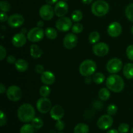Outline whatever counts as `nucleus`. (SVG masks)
<instances>
[{
  "label": "nucleus",
  "instance_id": "nucleus-47",
  "mask_svg": "<svg viewBox=\"0 0 133 133\" xmlns=\"http://www.w3.org/2000/svg\"><path fill=\"white\" fill-rule=\"evenodd\" d=\"M81 1L84 4H85V5H88V4L92 3L93 0H81Z\"/></svg>",
  "mask_w": 133,
  "mask_h": 133
},
{
  "label": "nucleus",
  "instance_id": "nucleus-10",
  "mask_svg": "<svg viewBox=\"0 0 133 133\" xmlns=\"http://www.w3.org/2000/svg\"><path fill=\"white\" fill-rule=\"evenodd\" d=\"M39 14L42 19L49 21L54 16V9L49 4L44 5L40 7V10H39Z\"/></svg>",
  "mask_w": 133,
  "mask_h": 133
},
{
  "label": "nucleus",
  "instance_id": "nucleus-35",
  "mask_svg": "<svg viewBox=\"0 0 133 133\" xmlns=\"http://www.w3.org/2000/svg\"><path fill=\"white\" fill-rule=\"evenodd\" d=\"M117 111H118V107H117L116 105H114V104L109 105L107 107V110L108 114L110 116L114 115V114H116Z\"/></svg>",
  "mask_w": 133,
  "mask_h": 133
},
{
  "label": "nucleus",
  "instance_id": "nucleus-51",
  "mask_svg": "<svg viewBox=\"0 0 133 133\" xmlns=\"http://www.w3.org/2000/svg\"><path fill=\"white\" fill-rule=\"evenodd\" d=\"M131 133H133V128L132 129H131Z\"/></svg>",
  "mask_w": 133,
  "mask_h": 133
},
{
  "label": "nucleus",
  "instance_id": "nucleus-26",
  "mask_svg": "<svg viewBox=\"0 0 133 133\" xmlns=\"http://www.w3.org/2000/svg\"><path fill=\"white\" fill-rule=\"evenodd\" d=\"M92 79H93L94 82L96 84H102L104 82L105 79V77L104 74H103L101 72H97L96 73L93 75V77H92Z\"/></svg>",
  "mask_w": 133,
  "mask_h": 133
},
{
  "label": "nucleus",
  "instance_id": "nucleus-36",
  "mask_svg": "<svg viewBox=\"0 0 133 133\" xmlns=\"http://www.w3.org/2000/svg\"><path fill=\"white\" fill-rule=\"evenodd\" d=\"M118 131L119 133H127L129 131V125L127 123H122L118 127Z\"/></svg>",
  "mask_w": 133,
  "mask_h": 133
},
{
  "label": "nucleus",
  "instance_id": "nucleus-44",
  "mask_svg": "<svg viewBox=\"0 0 133 133\" xmlns=\"http://www.w3.org/2000/svg\"><path fill=\"white\" fill-rule=\"evenodd\" d=\"M5 90H6L5 86L3 84H0V94H3L5 92Z\"/></svg>",
  "mask_w": 133,
  "mask_h": 133
},
{
  "label": "nucleus",
  "instance_id": "nucleus-34",
  "mask_svg": "<svg viewBox=\"0 0 133 133\" xmlns=\"http://www.w3.org/2000/svg\"><path fill=\"white\" fill-rule=\"evenodd\" d=\"M0 9L1 12H9L10 9V3L6 1H1L0 2Z\"/></svg>",
  "mask_w": 133,
  "mask_h": 133
},
{
  "label": "nucleus",
  "instance_id": "nucleus-8",
  "mask_svg": "<svg viewBox=\"0 0 133 133\" xmlns=\"http://www.w3.org/2000/svg\"><path fill=\"white\" fill-rule=\"evenodd\" d=\"M55 27L59 31L66 32L71 29L72 27V19L64 16L60 18L56 22Z\"/></svg>",
  "mask_w": 133,
  "mask_h": 133
},
{
  "label": "nucleus",
  "instance_id": "nucleus-33",
  "mask_svg": "<svg viewBox=\"0 0 133 133\" xmlns=\"http://www.w3.org/2000/svg\"><path fill=\"white\" fill-rule=\"evenodd\" d=\"M71 31L74 34H79L83 31V25L80 23H76L71 27Z\"/></svg>",
  "mask_w": 133,
  "mask_h": 133
},
{
  "label": "nucleus",
  "instance_id": "nucleus-15",
  "mask_svg": "<svg viewBox=\"0 0 133 133\" xmlns=\"http://www.w3.org/2000/svg\"><path fill=\"white\" fill-rule=\"evenodd\" d=\"M55 14L57 17H64L68 11V5L65 1H61L56 3L54 9Z\"/></svg>",
  "mask_w": 133,
  "mask_h": 133
},
{
  "label": "nucleus",
  "instance_id": "nucleus-41",
  "mask_svg": "<svg viewBox=\"0 0 133 133\" xmlns=\"http://www.w3.org/2000/svg\"><path fill=\"white\" fill-rule=\"evenodd\" d=\"M35 72L37 73V74H42L44 71H45V70H44V68L42 65L37 64L36 65V66H35Z\"/></svg>",
  "mask_w": 133,
  "mask_h": 133
},
{
  "label": "nucleus",
  "instance_id": "nucleus-42",
  "mask_svg": "<svg viewBox=\"0 0 133 133\" xmlns=\"http://www.w3.org/2000/svg\"><path fill=\"white\" fill-rule=\"evenodd\" d=\"M6 61H7L8 63L10 64H15L16 62V57H14L12 55H10L8 56L7 58H6Z\"/></svg>",
  "mask_w": 133,
  "mask_h": 133
},
{
  "label": "nucleus",
  "instance_id": "nucleus-32",
  "mask_svg": "<svg viewBox=\"0 0 133 133\" xmlns=\"http://www.w3.org/2000/svg\"><path fill=\"white\" fill-rule=\"evenodd\" d=\"M32 125L35 127V129H39L42 127L44 122H43L42 119H40V118H35L32 120Z\"/></svg>",
  "mask_w": 133,
  "mask_h": 133
},
{
  "label": "nucleus",
  "instance_id": "nucleus-16",
  "mask_svg": "<svg viewBox=\"0 0 133 133\" xmlns=\"http://www.w3.org/2000/svg\"><path fill=\"white\" fill-rule=\"evenodd\" d=\"M122 31V27L120 23L114 22L110 23L107 28V32L110 36L112 38H116L121 35Z\"/></svg>",
  "mask_w": 133,
  "mask_h": 133
},
{
  "label": "nucleus",
  "instance_id": "nucleus-1",
  "mask_svg": "<svg viewBox=\"0 0 133 133\" xmlns=\"http://www.w3.org/2000/svg\"><path fill=\"white\" fill-rule=\"evenodd\" d=\"M18 118L22 122H32L35 116V110L32 105L29 103H24L18 109Z\"/></svg>",
  "mask_w": 133,
  "mask_h": 133
},
{
  "label": "nucleus",
  "instance_id": "nucleus-39",
  "mask_svg": "<svg viewBox=\"0 0 133 133\" xmlns=\"http://www.w3.org/2000/svg\"><path fill=\"white\" fill-rule=\"evenodd\" d=\"M65 127V124L62 121H61V119L60 120H57V123H55V128L57 131H61L64 129Z\"/></svg>",
  "mask_w": 133,
  "mask_h": 133
},
{
  "label": "nucleus",
  "instance_id": "nucleus-13",
  "mask_svg": "<svg viewBox=\"0 0 133 133\" xmlns=\"http://www.w3.org/2000/svg\"><path fill=\"white\" fill-rule=\"evenodd\" d=\"M109 51V47L106 43H97L93 46V52L97 57H104Z\"/></svg>",
  "mask_w": 133,
  "mask_h": 133
},
{
  "label": "nucleus",
  "instance_id": "nucleus-27",
  "mask_svg": "<svg viewBox=\"0 0 133 133\" xmlns=\"http://www.w3.org/2000/svg\"><path fill=\"white\" fill-rule=\"evenodd\" d=\"M100 39V34L97 31H93L91 32L88 37L89 42L92 44H97Z\"/></svg>",
  "mask_w": 133,
  "mask_h": 133
},
{
  "label": "nucleus",
  "instance_id": "nucleus-24",
  "mask_svg": "<svg viewBox=\"0 0 133 133\" xmlns=\"http://www.w3.org/2000/svg\"><path fill=\"white\" fill-rule=\"evenodd\" d=\"M89 127L85 123H81L77 125L74 128V133H88Z\"/></svg>",
  "mask_w": 133,
  "mask_h": 133
},
{
  "label": "nucleus",
  "instance_id": "nucleus-46",
  "mask_svg": "<svg viewBox=\"0 0 133 133\" xmlns=\"http://www.w3.org/2000/svg\"><path fill=\"white\" fill-rule=\"evenodd\" d=\"M45 2L48 4H49V5H53V4L56 3H57L58 0H45Z\"/></svg>",
  "mask_w": 133,
  "mask_h": 133
},
{
  "label": "nucleus",
  "instance_id": "nucleus-9",
  "mask_svg": "<svg viewBox=\"0 0 133 133\" xmlns=\"http://www.w3.org/2000/svg\"><path fill=\"white\" fill-rule=\"evenodd\" d=\"M36 109L42 114H46L50 112L52 108L51 102L47 97H41L37 101L36 104Z\"/></svg>",
  "mask_w": 133,
  "mask_h": 133
},
{
  "label": "nucleus",
  "instance_id": "nucleus-40",
  "mask_svg": "<svg viewBox=\"0 0 133 133\" xmlns=\"http://www.w3.org/2000/svg\"><path fill=\"white\" fill-rule=\"evenodd\" d=\"M6 55V51L5 48L3 45H0V60L3 61Z\"/></svg>",
  "mask_w": 133,
  "mask_h": 133
},
{
  "label": "nucleus",
  "instance_id": "nucleus-2",
  "mask_svg": "<svg viewBox=\"0 0 133 133\" xmlns=\"http://www.w3.org/2000/svg\"><path fill=\"white\" fill-rule=\"evenodd\" d=\"M106 86L112 92L119 93L124 89V81L119 75L112 74L107 79Z\"/></svg>",
  "mask_w": 133,
  "mask_h": 133
},
{
  "label": "nucleus",
  "instance_id": "nucleus-17",
  "mask_svg": "<svg viewBox=\"0 0 133 133\" xmlns=\"http://www.w3.org/2000/svg\"><path fill=\"white\" fill-rule=\"evenodd\" d=\"M64 115V110L61 105H55L50 110V116L55 120H60Z\"/></svg>",
  "mask_w": 133,
  "mask_h": 133
},
{
  "label": "nucleus",
  "instance_id": "nucleus-43",
  "mask_svg": "<svg viewBox=\"0 0 133 133\" xmlns=\"http://www.w3.org/2000/svg\"><path fill=\"white\" fill-rule=\"evenodd\" d=\"M8 19H9V17H8L6 12H1V14H0V21H1V22H6V21H7Z\"/></svg>",
  "mask_w": 133,
  "mask_h": 133
},
{
  "label": "nucleus",
  "instance_id": "nucleus-29",
  "mask_svg": "<svg viewBox=\"0 0 133 133\" xmlns=\"http://www.w3.org/2000/svg\"><path fill=\"white\" fill-rule=\"evenodd\" d=\"M83 14L81 10H75L71 14V19L75 22H79L83 19Z\"/></svg>",
  "mask_w": 133,
  "mask_h": 133
},
{
  "label": "nucleus",
  "instance_id": "nucleus-50",
  "mask_svg": "<svg viewBox=\"0 0 133 133\" xmlns=\"http://www.w3.org/2000/svg\"><path fill=\"white\" fill-rule=\"evenodd\" d=\"M131 32H132V34L133 35V26L132 27V28H131Z\"/></svg>",
  "mask_w": 133,
  "mask_h": 133
},
{
  "label": "nucleus",
  "instance_id": "nucleus-3",
  "mask_svg": "<svg viewBox=\"0 0 133 133\" xmlns=\"http://www.w3.org/2000/svg\"><path fill=\"white\" fill-rule=\"evenodd\" d=\"M110 6L107 2L103 0H98L94 3L91 6L92 12L95 16L102 17L107 14L109 12Z\"/></svg>",
  "mask_w": 133,
  "mask_h": 133
},
{
  "label": "nucleus",
  "instance_id": "nucleus-23",
  "mask_svg": "<svg viewBox=\"0 0 133 133\" xmlns=\"http://www.w3.org/2000/svg\"><path fill=\"white\" fill-rule=\"evenodd\" d=\"M45 35L50 40H55L57 38L58 33L55 29L53 27H47L45 29Z\"/></svg>",
  "mask_w": 133,
  "mask_h": 133
},
{
  "label": "nucleus",
  "instance_id": "nucleus-20",
  "mask_svg": "<svg viewBox=\"0 0 133 133\" xmlns=\"http://www.w3.org/2000/svg\"><path fill=\"white\" fill-rule=\"evenodd\" d=\"M28 62L24 59H18L15 63V68L19 72H24L28 69Z\"/></svg>",
  "mask_w": 133,
  "mask_h": 133
},
{
  "label": "nucleus",
  "instance_id": "nucleus-28",
  "mask_svg": "<svg viewBox=\"0 0 133 133\" xmlns=\"http://www.w3.org/2000/svg\"><path fill=\"white\" fill-rule=\"evenodd\" d=\"M35 132V127L32 124H25L22 126L19 130V133H34Z\"/></svg>",
  "mask_w": 133,
  "mask_h": 133
},
{
  "label": "nucleus",
  "instance_id": "nucleus-19",
  "mask_svg": "<svg viewBox=\"0 0 133 133\" xmlns=\"http://www.w3.org/2000/svg\"><path fill=\"white\" fill-rule=\"evenodd\" d=\"M40 79L45 85H51L55 81V76L51 71H45L41 74Z\"/></svg>",
  "mask_w": 133,
  "mask_h": 133
},
{
  "label": "nucleus",
  "instance_id": "nucleus-37",
  "mask_svg": "<svg viewBox=\"0 0 133 133\" xmlns=\"http://www.w3.org/2000/svg\"><path fill=\"white\" fill-rule=\"evenodd\" d=\"M126 54L127 57L131 61H133V45H130L126 49Z\"/></svg>",
  "mask_w": 133,
  "mask_h": 133
},
{
  "label": "nucleus",
  "instance_id": "nucleus-6",
  "mask_svg": "<svg viewBox=\"0 0 133 133\" xmlns=\"http://www.w3.org/2000/svg\"><path fill=\"white\" fill-rule=\"evenodd\" d=\"M45 35V31L41 27H34L28 32L27 39L32 42H38L41 41Z\"/></svg>",
  "mask_w": 133,
  "mask_h": 133
},
{
  "label": "nucleus",
  "instance_id": "nucleus-5",
  "mask_svg": "<svg viewBox=\"0 0 133 133\" xmlns=\"http://www.w3.org/2000/svg\"><path fill=\"white\" fill-rule=\"evenodd\" d=\"M7 98L12 102L19 101L22 97V91L18 86L12 85L9 87L6 91Z\"/></svg>",
  "mask_w": 133,
  "mask_h": 133
},
{
  "label": "nucleus",
  "instance_id": "nucleus-38",
  "mask_svg": "<svg viewBox=\"0 0 133 133\" xmlns=\"http://www.w3.org/2000/svg\"><path fill=\"white\" fill-rule=\"evenodd\" d=\"M6 123V114L1 110L0 111V125L1 127H3V125H5Z\"/></svg>",
  "mask_w": 133,
  "mask_h": 133
},
{
  "label": "nucleus",
  "instance_id": "nucleus-52",
  "mask_svg": "<svg viewBox=\"0 0 133 133\" xmlns=\"http://www.w3.org/2000/svg\"><path fill=\"white\" fill-rule=\"evenodd\" d=\"M62 1H67V0H62Z\"/></svg>",
  "mask_w": 133,
  "mask_h": 133
},
{
  "label": "nucleus",
  "instance_id": "nucleus-49",
  "mask_svg": "<svg viewBox=\"0 0 133 133\" xmlns=\"http://www.w3.org/2000/svg\"><path fill=\"white\" fill-rule=\"evenodd\" d=\"M107 133H119V131H117L116 129H111V130H109Z\"/></svg>",
  "mask_w": 133,
  "mask_h": 133
},
{
  "label": "nucleus",
  "instance_id": "nucleus-14",
  "mask_svg": "<svg viewBox=\"0 0 133 133\" xmlns=\"http://www.w3.org/2000/svg\"><path fill=\"white\" fill-rule=\"evenodd\" d=\"M78 43V38L74 33H69L64 37L63 45L66 49H71L75 48Z\"/></svg>",
  "mask_w": 133,
  "mask_h": 133
},
{
  "label": "nucleus",
  "instance_id": "nucleus-45",
  "mask_svg": "<svg viewBox=\"0 0 133 133\" xmlns=\"http://www.w3.org/2000/svg\"><path fill=\"white\" fill-rule=\"evenodd\" d=\"M92 80H93V79L90 77V76H88V77H86L84 81H85V83H87V84H90Z\"/></svg>",
  "mask_w": 133,
  "mask_h": 133
},
{
  "label": "nucleus",
  "instance_id": "nucleus-4",
  "mask_svg": "<svg viewBox=\"0 0 133 133\" xmlns=\"http://www.w3.org/2000/svg\"><path fill=\"white\" fill-rule=\"evenodd\" d=\"M97 69V65L94 61L87 59L83 61L79 66V72L84 77H88L94 75Z\"/></svg>",
  "mask_w": 133,
  "mask_h": 133
},
{
  "label": "nucleus",
  "instance_id": "nucleus-7",
  "mask_svg": "<svg viewBox=\"0 0 133 133\" xmlns=\"http://www.w3.org/2000/svg\"><path fill=\"white\" fill-rule=\"evenodd\" d=\"M123 67V62L119 58L110 59L107 64V70L110 74H115L119 72Z\"/></svg>",
  "mask_w": 133,
  "mask_h": 133
},
{
  "label": "nucleus",
  "instance_id": "nucleus-22",
  "mask_svg": "<svg viewBox=\"0 0 133 133\" xmlns=\"http://www.w3.org/2000/svg\"><path fill=\"white\" fill-rule=\"evenodd\" d=\"M42 50L38 45L33 44L30 48V54L34 58H38L42 55Z\"/></svg>",
  "mask_w": 133,
  "mask_h": 133
},
{
  "label": "nucleus",
  "instance_id": "nucleus-12",
  "mask_svg": "<svg viewBox=\"0 0 133 133\" xmlns=\"http://www.w3.org/2000/svg\"><path fill=\"white\" fill-rule=\"evenodd\" d=\"M24 18L19 14H14L9 17L7 20L8 25L12 28H18L24 23Z\"/></svg>",
  "mask_w": 133,
  "mask_h": 133
},
{
  "label": "nucleus",
  "instance_id": "nucleus-31",
  "mask_svg": "<svg viewBox=\"0 0 133 133\" xmlns=\"http://www.w3.org/2000/svg\"><path fill=\"white\" fill-rule=\"evenodd\" d=\"M125 15L128 19L133 22V3L127 6L125 9Z\"/></svg>",
  "mask_w": 133,
  "mask_h": 133
},
{
  "label": "nucleus",
  "instance_id": "nucleus-21",
  "mask_svg": "<svg viewBox=\"0 0 133 133\" xmlns=\"http://www.w3.org/2000/svg\"><path fill=\"white\" fill-rule=\"evenodd\" d=\"M123 74L128 79H133V64L127 63L123 67Z\"/></svg>",
  "mask_w": 133,
  "mask_h": 133
},
{
  "label": "nucleus",
  "instance_id": "nucleus-25",
  "mask_svg": "<svg viewBox=\"0 0 133 133\" xmlns=\"http://www.w3.org/2000/svg\"><path fill=\"white\" fill-rule=\"evenodd\" d=\"M109 88H103L99 90L98 93L99 97L102 101H107L109 99L110 96V93L109 90Z\"/></svg>",
  "mask_w": 133,
  "mask_h": 133
},
{
  "label": "nucleus",
  "instance_id": "nucleus-11",
  "mask_svg": "<svg viewBox=\"0 0 133 133\" xmlns=\"http://www.w3.org/2000/svg\"><path fill=\"white\" fill-rule=\"evenodd\" d=\"M113 124V118L109 114L103 115L98 119L97 125L100 129L107 130L110 128Z\"/></svg>",
  "mask_w": 133,
  "mask_h": 133
},
{
  "label": "nucleus",
  "instance_id": "nucleus-18",
  "mask_svg": "<svg viewBox=\"0 0 133 133\" xmlns=\"http://www.w3.org/2000/svg\"><path fill=\"white\" fill-rule=\"evenodd\" d=\"M26 36L23 32L17 33L13 36L12 39V43L13 45L16 48H21L23 47L26 43Z\"/></svg>",
  "mask_w": 133,
  "mask_h": 133
},
{
  "label": "nucleus",
  "instance_id": "nucleus-30",
  "mask_svg": "<svg viewBox=\"0 0 133 133\" xmlns=\"http://www.w3.org/2000/svg\"><path fill=\"white\" fill-rule=\"evenodd\" d=\"M39 93H40V96L42 97H47L50 95L51 94V89L48 85L42 86L40 87V90H39Z\"/></svg>",
  "mask_w": 133,
  "mask_h": 133
},
{
  "label": "nucleus",
  "instance_id": "nucleus-48",
  "mask_svg": "<svg viewBox=\"0 0 133 133\" xmlns=\"http://www.w3.org/2000/svg\"><path fill=\"white\" fill-rule=\"evenodd\" d=\"M37 26L38 27H42L44 26V22H42V20H39L38 22H37Z\"/></svg>",
  "mask_w": 133,
  "mask_h": 133
},
{
  "label": "nucleus",
  "instance_id": "nucleus-53",
  "mask_svg": "<svg viewBox=\"0 0 133 133\" xmlns=\"http://www.w3.org/2000/svg\"><path fill=\"white\" fill-rule=\"evenodd\" d=\"M58 133H64V132H58Z\"/></svg>",
  "mask_w": 133,
  "mask_h": 133
}]
</instances>
